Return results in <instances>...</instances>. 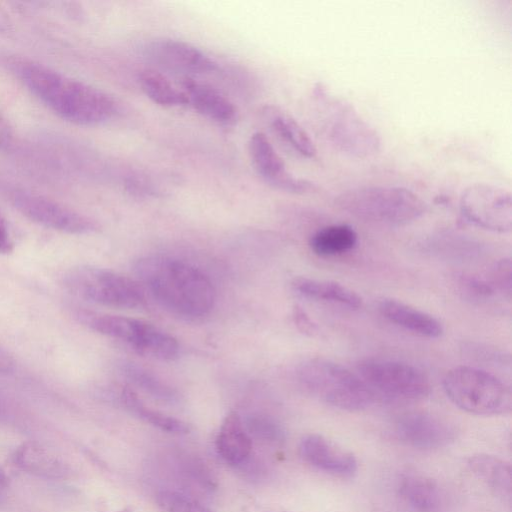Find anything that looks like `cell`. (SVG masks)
Here are the masks:
<instances>
[{
    "label": "cell",
    "instance_id": "30",
    "mask_svg": "<svg viewBox=\"0 0 512 512\" xmlns=\"http://www.w3.org/2000/svg\"><path fill=\"white\" fill-rule=\"evenodd\" d=\"M488 281L495 292L497 291L507 299L511 298V261L509 258L494 263L490 269Z\"/></svg>",
    "mask_w": 512,
    "mask_h": 512
},
{
    "label": "cell",
    "instance_id": "21",
    "mask_svg": "<svg viewBox=\"0 0 512 512\" xmlns=\"http://www.w3.org/2000/svg\"><path fill=\"white\" fill-rule=\"evenodd\" d=\"M292 287L308 299L337 303L351 309L362 306V299L355 291L334 281L298 277L293 280Z\"/></svg>",
    "mask_w": 512,
    "mask_h": 512
},
{
    "label": "cell",
    "instance_id": "12",
    "mask_svg": "<svg viewBox=\"0 0 512 512\" xmlns=\"http://www.w3.org/2000/svg\"><path fill=\"white\" fill-rule=\"evenodd\" d=\"M396 436L405 444L418 449H438L455 441L456 427L447 419L425 411L400 415L394 424Z\"/></svg>",
    "mask_w": 512,
    "mask_h": 512
},
{
    "label": "cell",
    "instance_id": "31",
    "mask_svg": "<svg viewBox=\"0 0 512 512\" xmlns=\"http://www.w3.org/2000/svg\"><path fill=\"white\" fill-rule=\"evenodd\" d=\"M462 291L476 300H485L492 296L495 292L494 288L488 281L477 276H464L460 280Z\"/></svg>",
    "mask_w": 512,
    "mask_h": 512
},
{
    "label": "cell",
    "instance_id": "8",
    "mask_svg": "<svg viewBox=\"0 0 512 512\" xmlns=\"http://www.w3.org/2000/svg\"><path fill=\"white\" fill-rule=\"evenodd\" d=\"M64 283L76 296L96 304L122 309L145 304V293L138 282L105 268H74L66 274Z\"/></svg>",
    "mask_w": 512,
    "mask_h": 512
},
{
    "label": "cell",
    "instance_id": "29",
    "mask_svg": "<svg viewBox=\"0 0 512 512\" xmlns=\"http://www.w3.org/2000/svg\"><path fill=\"white\" fill-rule=\"evenodd\" d=\"M158 503L164 512H211L196 500L178 491H161L158 494Z\"/></svg>",
    "mask_w": 512,
    "mask_h": 512
},
{
    "label": "cell",
    "instance_id": "3",
    "mask_svg": "<svg viewBox=\"0 0 512 512\" xmlns=\"http://www.w3.org/2000/svg\"><path fill=\"white\" fill-rule=\"evenodd\" d=\"M347 214L373 224L402 226L422 217L426 203L414 191L400 186H361L347 189L335 198Z\"/></svg>",
    "mask_w": 512,
    "mask_h": 512
},
{
    "label": "cell",
    "instance_id": "15",
    "mask_svg": "<svg viewBox=\"0 0 512 512\" xmlns=\"http://www.w3.org/2000/svg\"><path fill=\"white\" fill-rule=\"evenodd\" d=\"M299 453L309 465L334 476L350 477L358 468L350 451L320 434L305 435L300 441Z\"/></svg>",
    "mask_w": 512,
    "mask_h": 512
},
{
    "label": "cell",
    "instance_id": "17",
    "mask_svg": "<svg viewBox=\"0 0 512 512\" xmlns=\"http://www.w3.org/2000/svg\"><path fill=\"white\" fill-rule=\"evenodd\" d=\"M14 464L29 474L47 479H66L70 468L59 456L37 442L20 445L13 454Z\"/></svg>",
    "mask_w": 512,
    "mask_h": 512
},
{
    "label": "cell",
    "instance_id": "10",
    "mask_svg": "<svg viewBox=\"0 0 512 512\" xmlns=\"http://www.w3.org/2000/svg\"><path fill=\"white\" fill-rule=\"evenodd\" d=\"M462 215L472 224L493 232H509L512 227L511 193L504 187L475 183L460 197Z\"/></svg>",
    "mask_w": 512,
    "mask_h": 512
},
{
    "label": "cell",
    "instance_id": "13",
    "mask_svg": "<svg viewBox=\"0 0 512 512\" xmlns=\"http://www.w3.org/2000/svg\"><path fill=\"white\" fill-rule=\"evenodd\" d=\"M248 151L258 175L275 189L294 194L313 191V182L293 175L286 167L268 137L263 132H255L248 142Z\"/></svg>",
    "mask_w": 512,
    "mask_h": 512
},
{
    "label": "cell",
    "instance_id": "7",
    "mask_svg": "<svg viewBox=\"0 0 512 512\" xmlns=\"http://www.w3.org/2000/svg\"><path fill=\"white\" fill-rule=\"evenodd\" d=\"M317 92L324 103V129L332 145L342 153L356 158L376 154L381 139L375 128L351 104L330 97L321 86Z\"/></svg>",
    "mask_w": 512,
    "mask_h": 512
},
{
    "label": "cell",
    "instance_id": "18",
    "mask_svg": "<svg viewBox=\"0 0 512 512\" xmlns=\"http://www.w3.org/2000/svg\"><path fill=\"white\" fill-rule=\"evenodd\" d=\"M378 309L390 322L419 336L437 338L443 333V327L435 317L401 301L383 299Z\"/></svg>",
    "mask_w": 512,
    "mask_h": 512
},
{
    "label": "cell",
    "instance_id": "22",
    "mask_svg": "<svg viewBox=\"0 0 512 512\" xmlns=\"http://www.w3.org/2000/svg\"><path fill=\"white\" fill-rule=\"evenodd\" d=\"M469 469L497 494L511 500L512 476L511 466L504 460L488 455L475 454L468 459Z\"/></svg>",
    "mask_w": 512,
    "mask_h": 512
},
{
    "label": "cell",
    "instance_id": "20",
    "mask_svg": "<svg viewBox=\"0 0 512 512\" xmlns=\"http://www.w3.org/2000/svg\"><path fill=\"white\" fill-rule=\"evenodd\" d=\"M399 493L416 512H439L444 505L443 492L436 481L420 474L402 477Z\"/></svg>",
    "mask_w": 512,
    "mask_h": 512
},
{
    "label": "cell",
    "instance_id": "24",
    "mask_svg": "<svg viewBox=\"0 0 512 512\" xmlns=\"http://www.w3.org/2000/svg\"><path fill=\"white\" fill-rule=\"evenodd\" d=\"M358 241L356 231L348 224H332L317 230L310 238L312 251L319 256H334L352 250Z\"/></svg>",
    "mask_w": 512,
    "mask_h": 512
},
{
    "label": "cell",
    "instance_id": "32",
    "mask_svg": "<svg viewBox=\"0 0 512 512\" xmlns=\"http://www.w3.org/2000/svg\"><path fill=\"white\" fill-rule=\"evenodd\" d=\"M14 247L7 224L0 212V253L9 254Z\"/></svg>",
    "mask_w": 512,
    "mask_h": 512
},
{
    "label": "cell",
    "instance_id": "11",
    "mask_svg": "<svg viewBox=\"0 0 512 512\" xmlns=\"http://www.w3.org/2000/svg\"><path fill=\"white\" fill-rule=\"evenodd\" d=\"M13 203L26 218L46 228L70 234H85L97 229V224L90 218L42 195L18 192Z\"/></svg>",
    "mask_w": 512,
    "mask_h": 512
},
{
    "label": "cell",
    "instance_id": "4",
    "mask_svg": "<svg viewBox=\"0 0 512 512\" xmlns=\"http://www.w3.org/2000/svg\"><path fill=\"white\" fill-rule=\"evenodd\" d=\"M296 377L308 393L335 408L360 411L376 400L358 375L327 359L304 361L298 366Z\"/></svg>",
    "mask_w": 512,
    "mask_h": 512
},
{
    "label": "cell",
    "instance_id": "34",
    "mask_svg": "<svg viewBox=\"0 0 512 512\" xmlns=\"http://www.w3.org/2000/svg\"><path fill=\"white\" fill-rule=\"evenodd\" d=\"M295 321L299 328L306 333L312 334L316 330L315 324L302 310L295 312Z\"/></svg>",
    "mask_w": 512,
    "mask_h": 512
},
{
    "label": "cell",
    "instance_id": "27",
    "mask_svg": "<svg viewBox=\"0 0 512 512\" xmlns=\"http://www.w3.org/2000/svg\"><path fill=\"white\" fill-rule=\"evenodd\" d=\"M120 398L126 409L162 431L181 434L187 433L189 430L188 425L180 419L145 405L130 387L122 388Z\"/></svg>",
    "mask_w": 512,
    "mask_h": 512
},
{
    "label": "cell",
    "instance_id": "26",
    "mask_svg": "<svg viewBox=\"0 0 512 512\" xmlns=\"http://www.w3.org/2000/svg\"><path fill=\"white\" fill-rule=\"evenodd\" d=\"M121 372L130 384L153 399L166 404H174L179 401L178 392L147 369L133 362H124L121 365Z\"/></svg>",
    "mask_w": 512,
    "mask_h": 512
},
{
    "label": "cell",
    "instance_id": "25",
    "mask_svg": "<svg viewBox=\"0 0 512 512\" xmlns=\"http://www.w3.org/2000/svg\"><path fill=\"white\" fill-rule=\"evenodd\" d=\"M138 83L143 93L154 103L163 107L188 105V97L161 72L143 70L138 75Z\"/></svg>",
    "mask_w": 512,
    "mask_h": 512
},
{
    "label": "cell",
    "instance_id": "19",
    "mask_svg": "<svg viewBox=\"0 0 512 512\" xmlns=\"http://www.w3.org/2000/svg\"><path fill=\"white\" fill-rule=\"evenodd\" d=\"M215 445L218 454L227 464L239 466L247 462L252 452V438L238 413L231 412L225 417Z\"/></svg>",
    "mask_w": 512,
    "mask_h": 512
},
{
    "label": "cell",
    "instance_id": "1",
    "mask_svg": "<svg viewBox=\"0 0 512 512\" xmlns=\"http://www.w3.org/2000/svg\"><path fill=\"white\" fill-rule=\"evenodd\" d=\"M140 282L170 313L186 319L206 316L214 307L216 292L199 269L178 259L147 256L134 266Z\"/></svg>",
    "mask_w": 512,
    "mask_h": 512
},
{
    "label": "cell",
    "instance_id": "14",
    "mask_svg": "<svg viewBox=\"0 0 512 512\" xmlns=\"http://www.w3.org/2000/svg\"><path fill=\"white\" fill-rule=\"evenodd\" d=\"M146 56L161 69L191 75L209 74L217 63L194 45L177 39H157L146 47Z\"/></svg>",
    "mask_w": 512,
    "mask_h": 512
},
{
    "label": "cell",
    "instance_id": "33",
    "mask_svg": "<svg viewBox=\"0 0 512 512\" xmlns=\"http://www.w3.org/2000/svg\"><path fill=\"white\" fill-rule=\"evenodd\" d=\"M12 137V127L0 113V148L7 147L11 143Z\"/></svg>",
    "mask_w": 512,
    "mask_h": 512
},
{
    "label": "cell",
    "instance_id": "2",
    "mask_svg": "<svg viewBox=\"0 0 512 512\" xmlns=\"http://www.w3.org/2000/svg\"><path fill=\"white\" fill-rule=\"evenodd\" d=\"M19 74L41 102L69 122L98 125L117 113V102L110 95L48 67L26 63L20 66Z\"/></svg>",
    "mask_w": 512,
    "mask_h": 512
},
{
    "label": "cell",
    "instance_id": "9",
    "mask_svg": "<svg viewBox=\"0 0 512 512\" xmlns=\"http://www.w3.org/2000/svg\"><path fill=\"white\" fill-rule=\"evenodd\" d=\"M358 376L375 397L394 401H418L431 393L426 374L406 362L365 358L357 363Z\"/></svg>",
    "mask_w": 512,
    "mask_h": 512
},
{
    "label": "cell",
    "instance_id": "16",
    "mask_svg": "<svg viewBox=\"0 0 512 512\" xmlns=\"http://www.w3.org/2000/svg\"><path fill=\"white\" fill-rule=\"evenodd\" d=\"M189 104L202 116L219 124H232L238 117L236 106L216 88L191 78L183 82Z\"/></svg>",
    "mask_w": 512,
    "mask_h": 512
},
{
    "label": "cell",
    "instance_id": "23",
    "mask_svg": "<svg viewBox=\"0 0 512 512\" xmlns=\"http://www.w3.org/2000/svg\"><path fill=\"white\" fill-rule=\"evenodd\" d=\"M269 124L273 131L296 153L305 158H314L317 150L310 135L289 114L275 108H267Z\"/></svg>",
    "mask_w": 512,
    "mask_h": 512
},
{
    "label": "cell",
    "instance_id": "6",
    "mask_svg": "<svg viewBox=\"0 0 512 512\" xmlns=\"http://www.w3.org/2000/svg\"><path fill=\"white\" fill-rule=\"evenodd\" d=\"M81 318L90 329L126 343L139 354L158 360H174L179 356L177 339L148 322L94 312H84Z\"/></svg>",
    "mask_w": 512,
    "mask_h": 512
},
{
    "label": "cell",
    "instance_id": "28",
    "mask_svg": "<svg viewBox=\"0 0 512 512\" xmlns=\"http://www.w3.org/2000/svg\"><path fill=\"white\" fill-rule=\"evenodd\" d=\"M242 421L251 438L270 444H279L284 441L282 426L267 414L250 413L242 418Z\"/></svg>",
    "mask_w": 512,
    "mask_h": 512
},
{
    "label": "cell",
    "instance_id": "5",
    "mask_svg": "<svg viewBox=\"0 0 512 512\" xmlns=\"http://www.w3.org/2000/svg\"><path fill=\"white\" fill-rule=\"evenodd\" d=\"M443 388L451 402L470 414L501 415L512 408L509 386L483 369L454 367L445 374Z\"/></svg>",
    "mask_w": 512,
    "mask_h": 512
}]
</instances>
